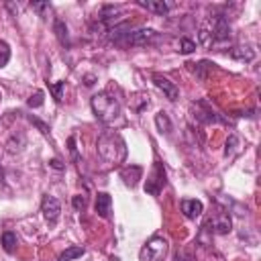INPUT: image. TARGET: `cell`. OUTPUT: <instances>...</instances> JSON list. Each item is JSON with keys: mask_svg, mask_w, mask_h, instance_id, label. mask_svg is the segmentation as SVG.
Segmentation results:
<instances>
[{"mask_svg": "<svg viewBox=\"0 0 261 261\" xmlns=\"http://www.w3.org/2000/svg\"><path fill=\"white\" fill-rule=\"evenodd\" d=\"M4 179V173H2V167H0V181Z\"/></svg>", "mask_w": 261, "mask_h": 261, "instance_id": "4316f807", "label": "cell"}, {"mask_svg": "<svg viewBox=\"0 0 261 261\" xmlns=\"http://www.w3.org/2000/svg\"><path fill=\"white\" fill-rule=\"evenodd\" d=\"M92 110H94V114H96L98 120H102V122L108 124V122H114V120L118 118V114H120V104H118V100L112 98L110 94L100 92V94L92 96Z\"/></svg>", "mask_w": 261, "mask_h": 261, "instance_id": "7a4b0ae2", "label": "cell"}, {"mask_svg": "<svg viewBox=\"0 0 261 261\" xmlns=\"http://www.w3.org/2000/svg\"><path fill=\"white\" fill-rule=\"evenodd\" d=\"M163 186H165V169L161 163H155V167H153V171L145 184V192L151 196H157L163 190Z\"/></svg>", "mask_w": 261, "mask_h": 261, "instance_id": "5b68a950", "label": "cell"}, {"mask_svg": "<svg viewBox=\"0 0 261 261\" xmlns=\"http://www.w3.org/2000/svg\"><path fill=\"white\" fill-rule=\"evenodd\" d=\"M110 206H112V198L106 194V192H100L98 196H96V214L100 216V218H108V214H110Z\"/></svg>", "mask_w": 261, "mask_h": 261, "instance_id": "7c38bea8", "label": "cell"}, {"mask_svg": "<svg viewBox=\"0 0 261 261\" xmlns=\"http://www.w3.org/2000/svg\"><path fill=\"white\" fill-rule=\"evenodd\" d=\"M86 253V249L84 247H77V245H73V247H67L59 257H57V261H73V259H77V257H82Z\"/></svg>", "mask_w": 261, "mask_h": 261, "instance_id": "2e32d148", "label": "cell"}, {"mask_svg": "<svg viewBox=\"0 0 261 261\" xmlns=\"http://www.w3.org/2000/svg\"><path fill=\"white\" fill-rule=\"evenodd\" d=\"M10 59V47L6 41H0V67H4Z\"/></svg>", "mask_w": 261, "mask_h": 261, "instance_id": "d6986e66", "label": "cell"}, {"mask_svg": "<svg viewBox=\"0 0 261 261\" xmlns=\"http://www.w3.org/2000/svg\"><path fill=\"white\" fill-rule=\"evenodd\" d=\"M0 100H2V94H0Z\"/></svg>", "mask_w": 261, "mask_h": 261, "instance_id": "83f0119b", "label": "cell"}, {"mask_svg": "<svg viewBox=\"0 0 261 261\" xmlns=\"http://www.w3.org/2000/svg\"><path fill=\"white\" fill-rule=\"evenodd\" d=\"M51 165H53V167H55V169H61V167H63V165H61V161H59V159H53V161H51Z\"/></svg>", "mask_w": 261, "mask_h": 261, "instance_id": "484cf974", "label": "cell"}, {"mask_svg": "<svg viewBox=\"0 0 261 261\" xmlns=\"http://www.w3.org/2000/svg\"><path fill=\"white\" fill-rule=\"evenodd\" d=\"M73 208L84 210L86 208V196H73Z\"/></svg>", "mask_w": 261, "mask_h": 261, "instance_id": "cb8c5ba5", "label": "cell"}, {"mask_svg": "<svg viewBox=\"0 0 261 261\" xmlns=\"http://www.w3.org/2000/svg\"><path fill=\"white\" fill-rule=\"evenodd\" d=\"M96 151L106 165H118L126 159V143L118 133H112V130H106L98 137Z\"/></svg>", "mask_w": 261, "mask_h": 261, "instance_id": "6da1fadb", "label": "cell"}, {"mask_svg": "<svg viewBox=\"0 0 261 261\" xmlns=\"http://www.w3.org/2000/svg\"><path fill=\"white\" fill-rule=\"evenodd\" d=\"M206 226H210V230H212L214 234H226V232H230L232 222H230V216H228L226 212H216V214L208 220Z\"/></svg>", "mask_w": 261, "mask_h": 261, "instance_id": "52a82bcc", "label": "cell"}, {"mask_svg": "<svg viewBox=\"0 0 261 261\" xmlns=\"http://www.w3.org/2000/svg\"><path fill=\"white\" fill-rule=\"evenodd\" d=\"M194 49H196V43H194L192 39H186V37H184V39L179 41V53L188 55V53H192Z\"/></svg>", "mask_w": 261, "mask_h": 261, "instance_id": "44dd1931", "label": "cell"}, {"mask_svg": "<svg viewBox=\"0 0 261 261\" xmlns=\"http://www.w3.org/2000/svg\"><path fill=\"white\" fill-rule=\"evenodd\" d=\"M155 124H157L159 133H171V120H169V116H167L165 112H157Z\"/></svg>", "mask_w": 261, "mask_h": 261, "instance_id": "ac0fdd59", "label": "cell"}, {"mask_svg": "<svg viewBox=\"0 0 261 261\" xmlns=\"http://www.w3.org/2000/svg\"><path fill=\"white\" fill-rule=\"evenodd\" d=\"M202 31H206V33L210 35L212 43H214V41H224V39L230 37V24H228V20H226L222 14L210 16L208 24H204Z\"/></svg>", "mask_w": 261, "mask_h": 261, "instance_id": "277c9868", "label": "cell"}, {"mask_svg": "<svg viewBox=\"0 0 261 261\" xmlns=\"http://www.w3.org/2000/svg\"><path fill=\"white\" fill-rule=\"evenodd\" d=\"M230 57H234L239 61H253L255 59V51L251 47H234L230 51Z\"/></svg>", "mask_w": 261, "mask_h": 261, "instance_id": "9a60e30c", "label": "cell"}, {"mask_svg": "<svg viewBox=\"0 0 261 261\" xmlns=\"http://www.w3.org/2000/svg\"><path fill=\"white\" fill-rule=\"evenodd\" d=\"M155 31L153 29H139V31H128L122 41L128 43V45H147L151 39H155Z\"/></svg>", "mask_w": 261, "mask_h": 261, "instance_id": "ba28073f", "label": "cell"}, {"mask_svg": "<svg viewBox=\"0 0 261 261\" xmlns=\"http://www.w3.org/2000/svg\"><path fill=\"white\" fill-rule=\"evenodd\" d=\"M237 149H239V139H237L234 135H230V137H228V141H226V151H224V153H226V157L234 155V151H237Z\"/></svg>", "mask_w": 261, "mask_h": 261, "instance_id": "7402d4cb", "label": "cell"}, {"mask_svg": "<svg viewBox=\"0 0 261 261\" xmlns=\"http://www.w3.org/2000/svg\"><path fill=\"white\" fill-rule=\"evenodd\" d=\"M41 212H43V216H45V220H47L49 224H55L57 218H59V212H61L59 200L53 198V196H45L43 202H41Z\"/></svg>", "mask_w": 261, "mask_h": 261, "instance_id": "8992f818", "label": "cell"}, {"mask_svg": "<svg viewBox=\"0 0 261 261\" xmlns=\"http://www.w3.org/2000/svg\"><path fill=\"white\" fill-rule=\"evenodd\" d=\"M53 31H55V35H57V39H59L61 45H69L67 27H65V22H63L61 18H55V22H53Z\"/></svg>", "mask_w": 261, "mask_h": 261, "instance_id": "5bb4252c", "label": "cell"}, {"mask_svg": "<svg viewBox=\"0 0 261 261\" xmlns=\"http://www.w3.org/2000/svg\"><path fill=\"white\" fill-rule=\"evenodd\" d=\"M63 88H65V82H59V84L51 86V92H53V96H55V100H57V102H61V100H63Z\"/></svg>", "mask_w": 261, "mask_h": 261, "instance_id": "603a6c76", "label": "cell"}, {"mask_svg": "<svg viewBox=\"0 0 261 261\" xmlns=\"http://www.w3.org/2000/svg\"><path fill=\"white\" fill-rule=\"evenodd\" d=\"M43 96H45V94H43L41 90H37L35 94H31V98L27 100V104H29L31 108H39V106H43Z\"/></svg>", "mask_w": 261, "mask_h": 261, "instance_id": "ffe728a7", "label": "cell"}, {"mask_svg": "<svg viewBox=\"0 0 261 261\" xmlns=\"http://www.w3.org/2000/svg\"><path fill=\"white\" fill-rule=\"evenodd\" d=\"M167 253H169V243H167V239L155 234V237H151V239L145 243V247H143L141 253H139V259H141V261H165Z\"/></svg>", "mask_w": 261, "mask_h": 261, "instance_id": "3957f363", "label": "cell"}, {"mask_svg": "<svg viewBox=\"0 0 261 261\" xmlns=\"http://www.w3.org/2000/svg\"><path fill=\"white\" fill-rule=\"evenodd\" d=\"M181 212L186 218H198L204 212V206L200 200H181Z\"/></svg>", "mask_w": 261, "mask_h": 261, "instance_id": "8fae6325", "label": "cell"}, {"mask_svg": "<svg viewBox=\"0 0 261 261\" xmlns=\"http://www.w3.org/2000/svg\"><path fill=\"white\" fill-rule=\"evenodd\" d=\"M141 175H143V169H141L139 165H128V167H122V169H120V177H122L124 184L130 186V188H135V186L139 184Z\"/></svg>", "mask_w": 261, "mask_h": 261, "instance_id": "30bf717a", "label": "cell"}, {"mask_svg": "<svg viewBox=\"0 0 261 261\" xmlns=\"http://www.w3.org/2000/svg\"><path fill=\"white\" fill-rule=\"evenodd\" d=\"M139 6H143V8H147V10L155 12V14H167V10H169V4L163 2V0H147V2L141 0Z\"/></svg>", "mask_w": 261, "mask_h": 261, "instance_id": "4fadbf2b", "label": "cell"}, {"mask_svg": "<svg viewBox=\"0 0 261 261\" xmlns=\"http://www.w3.org/2000/svg\"><path fill=\"white\" fill-rule=\"evenodd\" d=\"M31 122H33V124H37V126L41 128V133H43V135H49V126H47L45 122H41V120H39V118H35V116H31Z\"/></svg>", "mask_w": 261, "mask_h": 261, "instance_id": "d4e9b609", "label": "cell"}, {"mask_svg": "<svg viewBox=\"0 0 261 261\" xmlns=\"http://www.w3.org/2000/svg\"><path fill=\"white\" fill-rule=\"evenodd\" d=\"M16 243H18V241H16V234H14V232H10V230L2 232V247H4L6 253H14Z\"/></svg>", "mask_w": 261, "mask_h": 261, "instance_id": "e0dca14e", "label": "cell"}, {"mask_svg": "<svg viewBox=\"0 0 261 261\" xmlns=\"http://www.w3.org/2000/svg\"><path fill=\"white\" fill-rule=\"evenodd\" d=\"M153 84L173 102V100H177V96H179V90H177V86L173 84V82H169L167 77H163L161 73H153Z\"/></svg>", "mask_w": 261, "mask_h": 261, "instance_id": "9c48e42d", "label": "cell"}]
</instances>
